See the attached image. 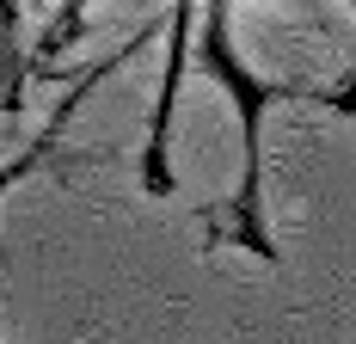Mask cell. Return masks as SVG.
<instances>
[{
    "label": "cell",
    "instance_id": "1",
    "mask_svg": "<svg viewBox=\"0 0 356 344\" xmlns=\"http://www.w3.org/2000/svg\"><path fill=\"white\" fill-rule=\"evenodd\" d=\"M197 49L191 62L209 80L221 99L234 104V123H240V178L221 203L203 209V228H209L215 252H252L258 265H283V240L270 234V209H264V117L277 104H320V111H344V93H320V86H301L283 74H258L234 43V0H203L197 6Z\"/></svg>",
    "mask_w": 356,
    "mask_h": 344
},
{
    "label": "cell",
    "instance_id": "2",
    "mask_svg": "<svg viewBox=\"0 0 356 344\" xmlns=\"http://www.w3.org/2000/svg\"><path fill=\"white\" fill-rule=\"evenodd\" d=\"M74 104H80V93H74V99L62 104V111H56V117H49V123H43V136H37L31 148H25V154H19V160H6V166H0V197H6V191H13V185H25V178H31V172L43 166V160H49V148H56V141H62V123H68V117H74Z\"/></svg>",
    "mask_w": 356,
    "mask_h": 344
}]
</instances>
